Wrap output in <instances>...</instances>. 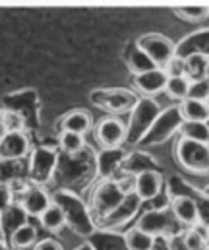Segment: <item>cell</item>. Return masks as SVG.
I'll list each match as a JSON object with an SVG mask.
<instances>
[{"label":"cell","mask_w":209,"mask_h":250,"mask_svg":"<svg viewBox=\"0 0 209 250\" xmlns=\"http://www.w3.org/2000/svg\"><path fill=\"white\" fill-rule=\"evenodd\" d=\"M139 49L153 61L157 68H163L174 57V41L159 33H145L136 41Z\"/></svg>","instance_id":"11"},{"label":"cell","mask_w":209,"mask_h":250,"mask_svg":"<svg viewBox=\"0 0 209 250\" xmlns=\"http://www.w3.org/2000/svg\"><path fill=\"white\" fill-rule=\"evenodd\" d=\"M93 138L101 147H122L126 144V123L118 117H105L93 128Z\"/></svg>","instance_id":"12"},{"label":"cell","mask_w":209,"mask_h":250,"mask_svg":"<svg viewBox=\"0 0 209 250\" xmlns=\"http://www.w3.org/2000/svg\"><path fill=\"white\" fill-rule=\"evenodd\" d=\"M184 123L182 115H180V107L178 105H172V107H167L165 111L161 109L157 121L153 123L151 130L145 134V138L139 142V146H159L163 142H167L169 138H172L178 130L180 125Z\"/></svg>","instance_id":"9"},{"label":"cell","mask_w":209,"mask_h":250,"mask_svg":"<svg viewBox=\"0 0 209 250\" xmlns=\"http://www.w3.org/2000/svg\"><path fill=\"white\" fill-rule=\"evenodd\" d=\"M2 109L18 113L23 121L25 132L39 128V95L35 89H21L8 93L2 99Z\"/></svg>","instance_id":"7"},{"label":"cell","mask_w":209,"mask_h":250,"mask_svg":"<svg viewBox=\"0 0 209 250\" xmlns=\"http://www.w3.org/2000/svg\"><path fill=\"white\" fill-rule=\"evenodd\" d=\"M39 221H41V225H43L47 231H51V233H57V231H60V229L66 225L64 213H62V209H60L57 204H51V206L43 211V215L39 217Z\"/></svg>","instance_id":"30"},{"label":"cell","mask_w":209,"mask_h":250,"mask_svg":"<svg viewBox=\"0 0 209 250\" xmlns=\"http://www.w3.org/2000/svg\"><path fill=\"white\" fill-rule=\"evenodd\" d=\"M37 237H39L37 227L31 223H25L18 231H14L6 241H8L12 250H31L37 243Z\"/></svg>","instance_id":"26"},{"label":"cell","mask_w":209,"mask_h":250,"mask_svg":"<svg viewBox=\"0 0 209 250\" xmlns=\"http://www.w3.org/2000/svg\"><path fill=\"white\" fill-rule=\"evenodd\" d=\"M89 99L97 109H103L113 117V115L130 113L139 97L132 89L126 87H101V89H93Z\"/></svg>","instance_id":"6"},{"label":"cell","mask_w":209,"mask_h":250,"mask_svg":"<svg viewBox=\"0 0 209 250\" xmlns=\"http://www.w3.org/2000/svg\"><path fill=\"white\" fill-rule=\"evenodd\" d=\"M14 204V192H12V187L8 185H0V213Z\"/></svg>","instance_id":"40"},{"label":"cell","mask_w":209,"mask_h":250,"mask_svg":"<svg viewBox=\"0 0 209 250\" xmlns=\"http://www.w3.org/2000/svg\"><path fill=\"white\" fill-rule=\"evenodd\" d=\"M163 70L167 72L169 78H178V76H184L186 68H184V61L178 59V57H172L169 62L163 66Z\"/></svg>","instance_id":"38"},{"label":"cell","mask_w":209,"mask_h":250,"mask_svg":"<svg viewBox=\"0 0 209 250\" xmlns=\"http://www.w3.org/2000/svg\"><path fill=\"white\" fill-rule=\"evenodd\" d=\"M167 250H190L186 245L184 233H174L167 237Z\"/></svg>","instance_id":"39"},{"label":"cell","mask_w":209,"mask_h":250,"mask_svg":"<svg viewBox=\"0 0 209 250\" xmlns=\"http://www.w3.org/2000/svg\"><path fill=\"white\" fill-rule=\"evenodd\" d=\"M204 250H209V245H208V247H206V249H204Z\"/></svg>","instance_id":"48"},{"label":"cell","mask_w":209,"mask_h":250,"mask_svg":"<svg viewBox=\"0 0 209 250\" xmlns=\"http://www.w3.org/2000/svg\"><path fill=\"white\" fill-rule=\"evenodd\" d=\"M169 209H171V215L176 219V223L180 225H186V227H194L198 223H202V213H200V206L198 202L188 196V194H176V196H171L169 200Z\"/></svg>","instance_id":"15"},{"label":"cell","mask_w":209,"mask_h":250,"mask_svg":"<svg viewBox=\"0 0 209 250\" xmlns=\"http://www.w3.org/2000/svg\"><path fill=\"white\" fill-rule=\"evenodd\" d=\"M139 208H141V200H139L134 192H128L126 198H124L105 219H101V221L97 223V229L113 231V229H116V227H120V225H124V223H128L130 219L136 217Z\"/></svg>","instance_id":"13"},{"label":"cell","mask_w":209,"mask_h":250,"mask_svg":"<svg viewBox=\"0 0 209 250\" xmlns=\"http://www.w3.org/2000/svg\"><path fill=\"white\" fill-rule=\"evenodd\" d=\"M194 55L209 57V27L198 29L186 35L184 39H180L178 43H174V57L186 61L188 57H194Z\"/></svg>","instance_id":"19"},{"label":"cell","mask_w":209,"mask_h":250,"mask_svg":"<svg viewBox=\"0 0 209 250\" xmlns=\"http://www.w3.org/2000/svg\"><path fill=\"white\" fill-rule=\"evenodd\" d=\"M0 125L6 132H14V130H25L23 121L18 113L8 111V109H0Z\"/></svg>","instance_id":"36"},{"label":"cell","mask_w":209,"mask_h":250,"mask_svg":"<svg viewBox=\"0 0 209 250\" xmlns=\"http://www.w3.org/2000/svg\"><path fill=\"white\" fill-rule=\"evenodd\" d=\"M27 177V159H0V185L12 187Z\"/></svg>","instance_id":"24"},{"label":"cell","mask_w":209,"mask_h":250,"mask_svg":"<svg viewBox=\"0 0 209 250\" xmlns=\"http://www.w3.org/2000/svg\"><path fill=\"white\" fill-rule=\"evenodd\" d=\"M4 134H6V130L2 128V125H0V142H2V138H4Z\"/></svg>","instance_id":"45"},{"label":"cell","mask_w":209,"mask_h":250,"mask_svg":"<svg viewBox=\"0 0 209 250\" xmlns=\"http://www.w3.org/2000/svg\"><path fill=\"white\" fill-rule=\"evenodd\" d=\"M55 179L62 185L60 188H74L85 187L91 179H95V151L91 147H83L79 153H60Z\"/></svg>","instance_id":"2"},{"label":"cell","mask_w":209,"mask_h":250,"mask_svg":"<svg viewBox=\"0 0 209 250\" xmlns=\"http://www.w3.org/2000/svg\"><path fill=\"white\" fill-rule=\"evenodd\" d=\"M74 250H95V247H93L89 241H85V243H81L79 247H76Z\"/></svg>","instance_id":"42"},{"label":"cell","mask_w":209,"mask_h":250,"mask_svg":"<svg viewBox=\"0 0 209 250\" xmlns=\"http://www.w3.org/2000/svg\"><path fill=\"white\" fill-rule=\"evenodd\" d=\"M161 113L159 101L153 97H139L134 109L130 111V119L126 125V144L124 146H139L145 134L151 130L153 123Z\"/></svg>","instance_id":"4"},{"label":"cell","mask_w":209,"mask_h":250,"mask_svg":"<svg viewBox=\"0 0 209 250\" xmlns=\"http://www.w3.org/2000/svg\"><path fill=\"white\" fill-rule=\"evenodd\" d=\"M206 125H208V128H209V119H208V121H206Z\"/></svg>","instance_id":"46"},{"label":"cell","mask_w":209,"mask_h":250,"mask_svg":"<svg viewBox=\"0 0 209 250\" xmlns=\"http://www.w3.org/2000/svg\"><path fill=\"white\" fill-rule=\"evenodd\" d=\"M172 219L174 217L169 213V208H165V209L149 208L139 215L134 227L143 231V233H147V235H151V237H155V239L157 237H165L167 239L169 235L178 233L172 227Z\"/></svg>","instance_id":"10"},{"label":"cell","mask_w":209,"mask_h":250,"mask_svg":"<svg viewBox=\"0 0 209 250\" xmlns=\"http://www.w3.org/2000/svg\"><path fill=\"white\" fill-rule=\"evenodd\" d=\"M184 68H186L184 76H186L190 82L208 78L209 76V57H204V55L188 57V59L184 61Z\"/></svg>","instance_id":"29"},{"label":"cell","mask_w":209,"mask_h":250,"mask_svg":"<svg viewBox=\"0 0 209 250\" xmlns=\"http://www.w3.org/2000/svg\"><path fill=\"white\" fill-rule=\"evenodd\" d=\"M180 115L188 123H206L209 119V103L208 101H198L186 97L180 105Z\"/></svg>","instance_id":"27"},{"label":"cell","mask_w":209,"mask_h":250,"mask_svg":"<svg viewBox=\"0 0 209 250\" xmlns=\"http://www.w3.org/2000/svg\"><path fill=\"white\" fill-rule=\"evenodd\" d=\"M143 171H161L159 163L153 161V157L145 151H130L126 155V159L122 161L120 173H124V177H136Z\"/></svg>","instance_id":"21"},{"label":"cell","mask_w":209,"mask_h":250,"mask_svg":"<svg viewBox=\"0 0 209 250\" xmlns=\"http://www.w3.org/2000/svg\"><path fill=\"white\" fill-rule=\"evenodd\" d=\"M167 80H169V76L163 68H153L145 74L134 76V87L138 89L141 97H155L165 91Z\"/></svg>","instance_id":"20"},{"label":"cell","mask_w":209,"mask_h":250,"mask_svg":"<svg viewBox=\"0 0 209 250\" xmlns=\"http://www.w3.org/2000/svg\"><path fill=\"white\" fill-rule=\"evenodd\" d=\"M0 250H12L10 245H8V241H2V239H0Z\"/></svg>","instance_id":"43"},{"label":"cell","mask_w":209,"mask_h":250,"mask_svg":"<svg viewBox=\"0 0 209 250\" xmlns=\"http://www.w3.org/2000/svg\"><path fill=\"white\" fill-rule=\"evenodd\" d=\"M208 103H209V99H208Z\"/></svg>","instance_id":"49"},{"label":"cell","mask_w":209,"mask_h":250,"mask_svg":"<svg viewBox=\"0 0 209 250\" xmlns=\"http://www.w3.org/2000/svg\"><path fill=\"white\" fill-rule=\"evenodd\" d=\"M206 146H208V151H209V142H208V144H206Z\"/></svg>","instance_id":"47"},{"label":"cell","mask_w":209,"mask_h":250,"mask_svg":"<svg viewBox=\"0 0 209 250\" xmlns=\"http://www.w3.org/2000/svg\"><path fill=\"white\" fill-rule=\"evenodd\" d=\"M174 157L182 169L194 175L209 173V151L206 144L180 138L174 146Z\"/></svg>","instance_id":"8"},{"label":"cell","mask_w":209,"mask_h":250,"mask_svg":"<svg viewBox=\"0 0 209 250\" xmlns=\"http://www.w3.org/2000/svg\"><path fill=\"white\" fill-rule=\"evenodd\" d=\"M124 61H126V66L128 70L134 74V76H139V74H145L153 68H157L153 61L139 49L136 43H130L128 49H126V55H124Z\"/></svg>","instance_id":"25"},{"label":"cell","mask_w":209,"mask_h":250,"mask_svg":"<svg viewBox=\"0 0 209 250\" xmlns=\"http://www.w3.org/2000/svg\"><path fill=\"white\" fill-rule=\"evenodd\" d=\"M31 250H64V247L57 241V239H53V237H47V239H41V241H37L35 243V247Z\"/></svg>","instance_id":"41"},{"label":"cell","mask_w":209,"mask_h":250,"mask_svg":"<svg viewBox=\"0 0 209 250\" xmlns=\"http://www.w3.org/2000/svg\"><path fill=\"white\" fill-rule=\"evenodd\" d=\"M58 128L60 132H74V134L85 136L93 128V119L85 109H74L60 119Z\"/></svg>","instance_id":"22"},{"label":"cell","mask_w":209,"mask_h":250,"mask_svg":"<svg viewBox=\"0 0 209 250\" xmlns=\"http://www.w3.org/2000/svg\"><path fill=\"white\" fill-rule=\"evenodd\" d=\"M132 185H134V177H124V179H103L91 187L87 206L97 223L105 219L126 198L128 192H132Z\"/></svg>","instance_id":"3"},{"label":"cell","mask_w":209,"mask_h":250,"mask_svg":"<svg viewBox=\"0 0 209 250\" xmlns=\"http://www.w3.org/2000/svg\"><path fill=\"white\" fill-rule=\"evenodd\" d=\"M165 91L167 95L172 99V101H184L188 97V91H190V80L186 76H178V78H169L167 80V85H165Z\"/></svg>","instance_id":"32"},{"label":"cell","mask_w":209,"mask_h":250,"mask_svg":"<svg viewBox=\"0 0 209 250\" xmlns=\"http://www.w3.org/2000/svg\"><path fill=\"white\" fill-rule=\"evenodd\" d=\"M85 146H87L85 138L79 136V134H74V132H60L58 134V149H60V153H66V155L79 153Z\"/></svg>","instance_id":"33"},{"label":"cell","mask_w":209,"mask_h":250,"mask_svg":"<svg viewBox=\"0 0 209 250\" xmlns=\"http://www.w3.org/2000/svg\"><path fill=\"white\" fill-rule=\"evenodd\" d=\"M184 239L190 250H204L206 249V241H208V229H204L202 223L190 227L188 231H184Z\"/></svg>","instance_id":"34"},{"label":"cell","mask_w":209,"mask_h":250,"mask_svg":"<svg viewBox=\"0 0 209 250\" xmlns=\"http://www.w3.org/2000/svg\"><path fill=\"white\" fill-rule=\"evenodd\" d=\"M126 155H128V151L124 146L122 147H101L95 153V177L99 181L114 179V175L120 171Z\"/></svg>","instance_id":"14"},{"label":"cell","mask_w":209,"mask_h":250,"mask_svg":"<svg viewBox=\"0 0 209 250\" xmlns=\"http://www.w3.org/2000/svg\"><path fill=\"white\" fill-rule=\"evenodd\" d=\"M58 149L53 146H35L27 157V179L31 185L45 187L55 179L57 163H58Z\"/></svg>","instance_id":"5"},{"label":"cell","mask_w":209,"mask_h":250,"mask_svg":"<svg viewBox=\"0 0 209 250\" xmlns=\"http://www.w3.org/2000/svg\"><path fill=\"white\" fill-rule=\"evenodd\" d=\"M53 204H57L62 209L66 225L76 235L89 239L97 231V221L91 215L87 202L76 190H68V188L55 190L53 192Z\"/></svg>","instance_id":"1"},{"label":"cell","mask_w":209,"mask_h":250,"mask_svg":"<svg viewBox=\"0 0 209 250\" xmlns=\"http://www.w3.org/2000/svg\"><path fill=\"white\" fill-rule=\"evenodd\" d=\"M190 99H198V101H208L209 99V76L190 82V91H188Z\"/></svg>","instance_id":"37"},{"label":"cell","mask_w":209,"mask_h":250,"mask_svg":"<svg viewBox=\"0 0 209 250\" xmlns=\"http://www.w3.org/2000/svg\"><path fill=\"white\" fill-rule=\"evenodd\" d=\"M174 14L184 21H202L209 16V6H180L174 8Z\"/></svg>","instance_id":"35"},{"label":"cell","mask_w":209,"mask_h":250,"mask_svg":"<svg viewBox=\"0 0 209 250\" xmlns=\"http://www.w3.org/2000/svg\"><path fill=\"white\" fill-rule=\"evenodd\" d=\"M18 204L25 209L29 217H41L43 211L53 204V194L41 185H27L23 188Z\"/></svg>","instance_id":"16"},{"label":"cell","mask_w":209,"mask_h":250,"mask_svg":"<svg viewBox=\"0 0 209 250\" xmlns=\"http://www.w3.org/2000/svg\"><path fill=\"white\" fill-rule=\"evenodd\" d=\"M0 239L6 241V237H4V229H2V219H0Z\"/></svg>","instance_id":"44"},{"label":"cell","mask_w":209,"mask_h":250,"mask_svg":"<svg viewBox=\"0 0 209 250\" xmlns=\"http://www.w3.org/2000/svg\"><path fill=\"white\" fill-rule=\"evenodd\" d=\"M165 190V181L161 171H143L134 177L132 192L143 202H153Z\"/></svg>","instance_id":"18"},{"label":"cell","mask_w":209,"mask_h":250,"mask_svg":"<svg viewBox=\"0 0 209 250\" xmlns=\"http://www.w3.org/2000/svg\"><path fill=\"white\" fill-rule=\"evenodd\" d=\"M31 149V140L25 130L6 132L0 142V159H27Z\"/></svg>","instance_id":"17"},{"label":"cell","mask_w":209,"mask_h":250,"mask_svg":"<svg viewBox=\"0 0 209 250\" xmlns=\"http://www.w3.org/2000/svg\"><path fill=\"white\" fill-rule=\"evenodd\" d=\"M0 219H2V229H4V237L8 239L14 231H18L19 227H23L25 223H29V215L25 213V209L14 202L12 206H8L2 213H0Z\"/></svg>","instance_id":"23"},{"label":"cell","mask_w":209,"mask_h":250,"mask_svg":"<svg viewBox=\"0 0 209 250\" xmlns=\"http://www.w3.org/2000/svg\"><path fill=\"white\" fill-rule=\"evenodd\" d=\"M180 138L184 140H192V142H200V144H208L209 142V128L206 123H188L184 121L180 125Z\"/></svg>","instance_id":"31"},{"label":"cell","mask_w":209,"mask_h":250,"mask_svg":"<svg viewBox=\"0 0 209 250\" xmlns=\"http://www.w3.org/2000/svg\"><path fill=\"white\" fill-rule=\"evenodd\" d=\"M122 243H124L126 250H153L157 239L147 235V233H143V231H139L136 227H132L122 235Z\"/></svg>","instance_id":"28"}]
</instances>
